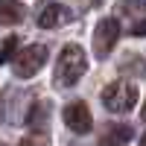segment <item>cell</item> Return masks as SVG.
<instances>
[{"label": "cell", "instance_id": "1", "mask_svg": "<svg viewBox=\"0 0 146 146\" xmlns=\"http://www.w3.org/2000/svg\"><path fill=\"white\" fill-rule=\"evenodd\" d=\"M88 70V58H85V50L79 44H67L62 56H58V64H56V85H76L82 79V73Z\"/></svg>", "mask_w": 146, "mask_h": 146}, {"label": "cell", "instance_id": "2", "mask_svg": "<svg viewBox=\"0 0 146 146\" xmlns=\"http://www.w3.org/2000/svg\"><path fill=\"white\" fill-rule=\"evenodd\" d=\"M135 102H137V88L131 82L117 79V82H111L102 91V105L111 114H129L131 108H135Z\"/></svg>", "mask_w": 146, "mask_h": 146}, {"label": "cell", "instance_id": "3", "mask_svg": "<svg viewBox=\"0 0 146 146\" xmlns=\"http://www.w3.org/2000/svg\"><path fill=\"white\" fill-rule=\"evenodd\" d=\"M47 62V47L44 44H29V47H23V50L15 56V62H12V70H15V76L18 79H29L35 76Z\"/></svg>", "mask_w": 146, "mask_h": 146}, {"label": "cell", "instance_id": "4", "mask_svg": "<svg viewBox=\"0 0 146 146\" xmlns=\"http://www.w3.org/2000/svg\"><path fill=\"white\" fill-rule=\"evenodd\" d=\"M120 38V23L114 18H105L96 23V32H94V50L100 58H105V53H111V47Z\"/></svg>", "mask_w": 146, "mask_h": 146}, {"label": "cell", "instance_id": "5", "mask_svg": "<svg viewBox=\"0 0 146 146\" xmlns=\"http://www.w3.org/2000/svg\"><path fill=\"white\" fill-rule=\"evenodd\" d=\"M64 123L73 129V131H91V126H94V117H91V108L85 105V102H70L67 108H64Z\"/></svg>", "mask_w": 146, "mask_h": 146}, {"label": "cell", "instance_id": "6", "mask_svg": "<svg viewBox=\"0 0 146 146\" xmlns=\"http://www.w3.org/2000/svg\"><path fill=\"white\" fill-rule=\"evenodd\" d=\"M73 15H70V9L67 6H58V3H50L41 15H38V27L44 29H53V27H62V23H67Z\"/></svg>", "mask_w": 146, "mask_h": 146}, {"label": "cell", "instance_id": "7", "mask_svg": "<svg viewBox=\"0 0 146 146\" xmlns=\"http://www.w3.org/2000/svg\"><path fill=\"white\" fill-rule=\"evenodd\" d=\"M23 18H27V9L18 0H0V23L12 27V23H21Z\"/></svg>", "mask_w": 146, "mask_h": 146}, {"label": "cell", "instance_id": "8", "mask_svg": "<svg viewBox=\"0 0 146 146\" xmlns=\"http://www.w3.org/2000/svg\"><path fill=\"white\" fill-rule=\"evenodd\" d=\"M15 50H18V38H15V35L3 38V41H0V62H9V58L15 56Z\"/></svg>", "mask_w": 146, "mask_h": 146}, {"label": "cell", "instance_id": "9", "mask_svg": "<svg viewBox=\"0 0 146 146\" xmlns=\"http://www.w3.org/2000/svg\"><path fill=\"white\" fill-rule=\"evenodd\" d=\"M146 9V0H120V12L123 15H140Z\"/></svg>", "mask_w": 146, "mask_h": 146}, {"label": "cell", "instance_id": "10", "mask_svg": "<svg viewBox=\"0 0 146 146\" xmlns=\"http://www.w3.org/2000/svg\"><path fill=\"white\" fill-rule=\"evenodd\" d=\"M108 140H131V129L129 126H114L111 135H108Z\"/></svg>", "mask_w": 146, "mask_h": 146}, {"label": "cell", "instance_id": "11", "mask_svg": "<svg viewBox=\"0 0 146 146\" xmlns=\"http://www.w3.org/2000/svg\"><path fill=\"white\" fill-rule=\"evenodd\" d=\"M131 35H146V21L135 23V27H131Z\"/></svg>", "mask_w": 146, "mask_h": 146}, {"label": "cell", "instance_id": "12", "mask_svg": "<svg viewBox=\"0 0 146 146\" xmlns=\"http://www.w3.org/2000/svg\"><path fill=\"white\" fill-rule=\"evenodd\" d=\"M140 117H143V120H146V105H143V111H140Z\"/></svg>", "mask_w": 146, "mask_h": 146}, {"label": "cell", "instance_id": "13", "mask_svg": "<svg viewBox=\"0 0 146 146\" xmlns=\"http://www.w3.org/2000/svg\"><path fill=\"white\" fill-rule=\"evenodd\" d=\"M140 143H146V135H143V137H140Z\"/></svg>", "mask_w": 146, "mask_h": 146}]
</instances>
